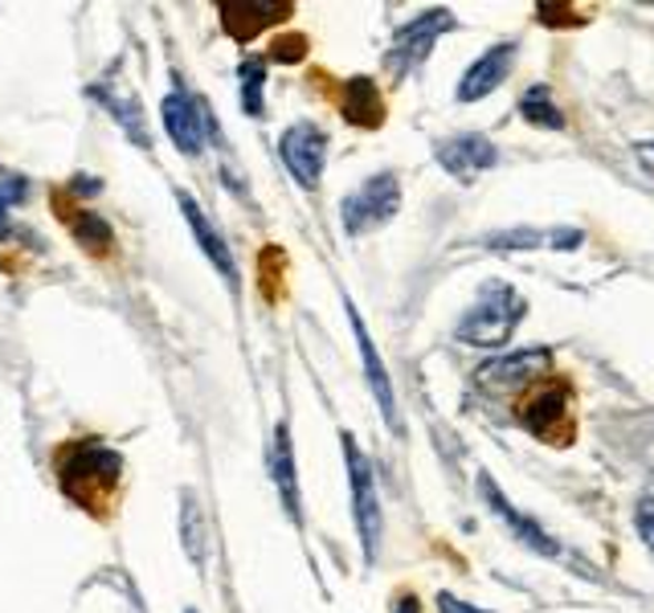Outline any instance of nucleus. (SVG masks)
<instances>
[{
  "mask_svg": "<svg viewBox=\"0 0 654 613\" xmlns=\"http://www.w3.org/2000/svg\"><path fill=\"white\" fill-rule=\"evenodd\" d=\"M58 479L79 507L103 511L123 479V458L103 441H74L58 454Z\"/></svg>",
  "mask_w": 654,
  "mask_h": 613,
  "instance_id": "nucleus-1",
  "label": "nucleus"
},
{
  "mask_svg": "<svg viewBox=\"0 0 654 613\" xmlns=\"http://www.w3.org/2000/svg\"><path fill=\"white\" fill-rule=\"evenodd\" d=\"M523 311H528V303H523V294L516 287H508V282H487L479 303L463 315L455 335L470 347H499L511 340L516 323L523 320Z\"/></svg>",
  "mask_w": 654,
  "mask_h": 613,
  "instance_id": "nucleus-2",
  "label": "nucleus"
},
{
  "mask_svg": "<svg viewBox=\"0 0 654 613\" xmlns=\"http://www.w3.org/2000/svg\"><path fill=\"white\" fill-rule=\"evenodd\" d=\"M344 438V463H347V482H352V516H356V532H361L364 544V560L373 564L376 552H381V532H385V520H381V499H376V482H373V467L364 450L356 446L352 434H340Z\"/></svg>",
  "mask_w": 654,
  "mask_h": 613,
  "instance_id": "nucleus-3",
  "label": "nucleus"
},
{
  "mask_svg": "<svg viewBox=\"0 0 654 613\" xmlns=\"http://www.w3.org/2000/svg\"><path fill=\"white\" fill-rule=\"evenodd\" d=\"M401 209V180L393 173L368 176L356 193L344 197V233L347 238H364L381 229L385 221H393V214Z\"/></svg>",
  "mask_w": 654,
  "mask_h": 613,
  "instance_id": "nucleus-4",
  "label": "nucleus"
},
{
  "mask_svg": "<svg viewBox=\"0 0 654 613\" xmlns=\"http://www.w3.org/2000/svg\"><path fill=\"white\" fill-rule=\"evenodd\" d=\"M450 29H455L450 9H426V13L414 17V21L393 38V45H388V54H385V66L393 70V74H409L414 66L426 62L429 50H434V41H438L442 33H450Z\"/></svg>",
  "mask_w": 654,
  "mask_h": 613,
  "instance_id": "nucleus-5",
  "label": "nucleus"
},
{
  "mask_svg": "<svg viewBox=\"0 0 654 613\" xmlns=\"http://www.w3.org/2000/svg\"><path fill=\"white\" fill-rule=\"evenodd\" d=\"M520 422L544 441H569V388L564 385H540L536 393L520 401Z\"/></svg>",
  "mask_w": 654,
  "mask_h": 613,
  "instance_id": "nucleus-6",
  "label": "nucleus"
},
{
  "mask_svg": "<svg viewBox=\"0 0 654 613\" xmlns=\"http://www.w3.org/2000/svg\"><path fill=\"white\" fill-rule=\"evenodd\" d=\"M279 152L294 180L303 188H315V180H320V173H323V156H328V135H323L315 123H294V127L282 132Z\"/></svg>",
  "mask_w": 654,
  "mask_h": 613,
  "instance_id": "nucleus-7",
  "label": "nucleus"
},
{
  "mask_svg": "<svg viewBox=\"0 0 654 613\" xmlns=\"http://www.w3.org/2000/svg\"><path fill=\"white\" fill-rule=\"evenodd\" d=\"M548 373H552V352L548 347H532V352H516V356H499V361L482 364L479 388H487V393H508V388H520Z\"/></svg>",
  "mask_w": 654,
  "mask_h": 613,
  "instance_id": "nucleus-8",
  "label": "nucleus"
},
{
  "mask_svg": "<svg viewBox=\"0 0 654 613\" xmlns=\"http://www.w3.org/2000/svg\"><path fill=\"white\" fill-rule=\"evenodd\" d=\"M217 13H221V29L233 41L258 38L267 25H279L291 17L287 0H217Z\"/></svg>",
  "mask_w": 654,
  "mask_h": 613,
  "instance_id": "nucleus-9",
  "label": "nucleus"
},
{
  "mask_svg": "<svg viewBox=\"0 0 654 613\" xmlns=\"http://www.w3.org/2000/svg\"><path fill=\"white\" fill-rule=\"evenodd\" d=\"M160 115H164L168 135L176 139V147H180L185 156H197L200 147H205V132H209V111L200 107L197 98H188V94L176 91L160 103Z\"/></svg>",
  "mask_w": 654,
  "mask_h": 613,
  "instance_id": "nucleus-10",
  "label": "nucleus"
},
{
  "mask_svg": "<svg viewBox=\"0 0 654 613\" xmlns=\"http://www.w3.org/2000/svg\"><path fill=\"white\" fill-rule=\"evenodd\" d=\"M495 160H499V152H495L487 135H455V139H442L438 144V164L450 176H458L463 185H470L479 173L495 168Z\"/></svg>",
  "mask_w": 654,
  "mask_h": 613,
  "instance_id": "nucleus-11",
  "label": "nucleus"
},
{
  "mask_svg": "<svg viewBox=\"0 0 654 613\" xmlns=\"http://www.w3.org/2000/svg\"><path fill=\"white\" fill-rule=\"evenodd\" d=\"M511 62H516V41L491 45V50L463 74V82H458V103H479V98H487L491 91H499L504 79L511 74Z\"/></svg>",
  "mask_w": 654,
  "mask_h": 613,
  "instance_id": "nucleus-12",
  "label": "nucleus"
},
{
  "mask_svg": "<svg viewBox=\"0 0 654 613\" xmlns=\"http://www.w3.org/2000/svg\"><path fill=\"white\" fill-rule=\"evenodd\" d=\"M479 495L487 499V507H491L495 516L508 523L511 532L520 536L523 544L536 548V552H544V557H561V544H557V540H548V532L540 528V523H532L528 516H520V511H516V507H511L508 499H504V491L495 487L491 475H479Z\"/></svg>",
  "mask_w": 654,
  "mask_h": 613,
  "instance_id": "nucleus-13",
  "label": "nucleus"
},
{
  "mask_svg": "<svg viewBox=\"0 0 654 613\" xmlns=\"http://www.w3.org/2000/svg\"><path fill=\"white\" fill-rule=\"evenodd\" d=\"M347 320H352V332H356V340H361L364 373H368V385H373L376 405H381V414H385L388 426L401 429V422H397V397H393V385H388L385 364H381V356H376L373 335H368V328H364V320H361V311H356V306H352V303H347Z\"/></svg>",
  "mask_w": 654,
  "mask_h": 613,
  "instance_id": "nucleus-14",
  "label": "nucleus"
},
{
  "mask_svg": "<svg viewBox=\"0 0 654 613\" xmlns=\"http://www.w3.org/2000/svg\"><path fill=\"white\" fill-rule=\"evenodd\" d=\"M176 200H180V209H185V221H188V229H193V238L200 241L205 258H209V262L217 267V274H221V279H226L233 291H238V267H233V253H229V246L221 241V233L209 226V217L200 214V205L193 197H185V193H180Z\"/></svg>",
  "mask_w": 654,
  "mask_h": 613,
  "instance_id": "nucleus-15",
  "label": "nucleus"
},
{
  "mask_svg": "<svg viewBox=\"0 0 654 613\" xmlns=\"http://www.w3.org/2000/svg\"><path fill=\"white\" fill-rule=\"evenodd\" d=\"M340 111H344V120L356 123V127H381V123H385V98H381V91H376V82L368 79V74H356V79L344 82Z\"/></svg>",
  "mask_w": 654,
  "mask_h": 613,
  "instance_id": "nucleus-16",
  "label": "nucleus"
},
{
  "mask_svg": "<svg viewBox=\"0 0 654 613\" xmlns=\"http://www.w3.org/2000/svg\"><path fill=\"white\" fill-rule=\"evenodd\" d=\"M274 487L287 507V516L294 523H303V503H299V479H294V450H291V429H274Z\"/></svg>",
  "mask_w": 654,
  "mask_h": 613,
  "instance_id": "nucleus-17",
  "label": "nucleus"
},
{
  "mask_svg": "<svg viewBox=\"0 0 654 613\" xmlns=\"http://www.w3.org/2000/svg\"><path fill=\"white\" fill-rule=\"evenodd\" d=\"M520 115L528 123H536V127H548V132H561L564 127V115L561 107L552 103V94H548V86H532V91L520 98Z\"/></svg>",
  "mask_w": 654,
  "mask_h": 613,
  "instance_id": "nucleus-18",
  "label": "nucleus"
},
{
  "mask_svg": "<svg viewBox=\"0 0 654 613\" xmlns=\"http://www.w3.org/2000/svg\"><path fill=\"white\" fill-rule=\"evenodd\" d=\"M180 536H185V548L188 557H193V564H205V516H200L197 507V495L185 491V499H180Z\"/></svg>",
  "mask_w": 654,
  "mask_h": 613,
  "instance_id": "nucleus-19",
  "label": "nucleus"
},
{
  "mask_svg": "<svg viewBox=\"0 0 654 613\" xmlns=\"http://www.w3.org/2000/svg\"><path fill=\"white\" fill-rule=\"evenodd\" d=\"M262 82H267L262 58H246V62H241V107H246V115H267Z\"/></svg>",
  "mask_w": 654,
  "mask_h": 613,
  "instance_id": "nucleus-20",
  "label": "nucleus"
},
{
  "mask_svg": "<svg viewBox=\"0 0 654 613\" xmlns=\"http://www.w3.org/2000/svg\"><path fill=\"white\" fill-rule=\"evenodd\" d=\"M70 229H74V238H79L82 246H91V250H107L111 241H115L107 221L98 214H91V209H82V214L70 217Z\"/></svg>",
  "mask_w": 654,
  "mask_h": 613,
  "instance_id": "nucleus-21",
  "label": "nucleus"
},
{
  "mask_svg": "<svg viewBox=\"0 0 654 613\" xmlns=\"http://www.w3.org/2000/svg\"><path fill=\"white\" fill-rule=\"evenodd\" d=\"M270 58H274V62H303V58H308V38H299V33H287V38L274 41Z\"/></svg>",
  "mask_w": 654,
  "mask_h": 613,
  "instance_id": "nucleus-22",
  "label": "nucleus"
},
{
  "mask_svg": "<svg viewBox=\"0 0 654 613\" xmlns=\"http://www.w3.org/2000/svg\"><path fill=\"white\" fill-rule=\"evenodd\" d=\"M639 532H642V540H646V548L654 552V495L642 499V507H639Z\"/></svg>",
  "mask_w": 654,
  "mask_h": 613,
  "instance_id": "nucleus-23",
  "label": "nucleus"
},
{
  "mask_svg": "<svg viewBox=\"0 0 654 613\" xmlns=\"http://www.w3.org/2000/svg\"><path fill=\"white\" fill-rule=\"evenodd\" d=\"M21 197H25V180H4V185H0V221L9 214V205Z\"/></svg>",
  "mask_w": 654,
  "mask_h": 613,
  "instance_id": "nucleus-24",
  "label": "nucleus"
},
{
  "mask_svg": "<svg viewBox=\"0 0 654 613\" xmlns=\"http://www.w3.org/2000/svg\"><path fill=\"white\" fill-rule=\"evenodd\" d=\"M438 610H442V613H487V610H475V605H467V601H458L455 593H442V598H438Z\"/></svg>",
  "mask_w": 654,
  "mask_h": 613,
  "instance_id": "nucleus-25",
  "label": "nucleus"
},
{
  "mask_svg": "<svg viewBox=\"0 0 654 613\" xmlns=\"http://www.w3.org/2000/svg\"><path fill=\"white\" fill-rule=\"evenodd\" d=\"M639 160L654 173V144H639Z\"/></svg>",
  "mask_w": 654,
  "mask_h": 613,
  "instance_id": "nucleus-26",
  "label": "nucleus"
},
{
  "mask_svg": "<svg viewBox=\"0 0 654 613\" xmlns=\"http://www.w3.org/2000/svg\"><path fill=\"white\" fill-rule=\"evenodd\" d=\"M397 613H417V598H401L397 601Z\"/></svg>",
  "mask_w": 654,
  "mask_h": 613,
  "instance_id": "nucleus-27",
  "label": "nucleus"
},
{
  "mask_svg": "<svg viewBox=\"0 0 654 613\" xmlns=\"http://www.w3.org/2000/svg\"><path fill=\"white\" fill-rule=\"evenodd\" d=\"M185 613H197V610H185Z\"/></svg>",
  "mask_w": 654,
  "mask_h": 613,
  "instance_id": "nucleus-28",
  "label": "nucleus"
}]
</instances>
